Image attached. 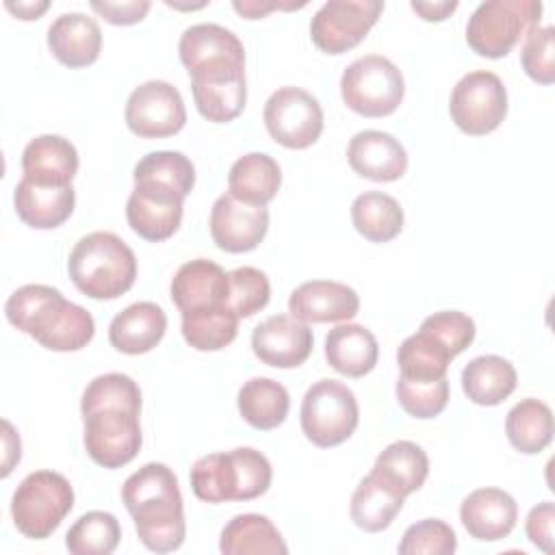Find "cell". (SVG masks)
I'll return each instance as SVG.
<instances>
[{"label": "cell", "instance_id": "cell-35", "mask_svg": "<svg viewBox=\"0 0 555 555\" xmlns=\"http://www.w3.org/2000/svg\"><path fill=\"white\" fill-rule=\"evenodd\" d=\"M353 228L371 243H388L403 230V208L382 191L360 193L351 204Z\"/></svg>", "mask_w": 555, "mask_h": 555}, {"label": "cell", "instance_id": "cell-3", "mask_svg": "<svg viewBox=\"0 0 555 555\" xmlns=\"http://www.w3.org/2000/svg\"><path fill=\"white\" fill-rule=\"evenodd\" d=\"M271 462L251 447L208 453L191 466V488L199 501H251L271 486Z\"/></svg>", "mask_w": 555, "mask_h": 555}, {"label": "cell", "instance_id": "cell-39", "mask_svg": "<svg viewBox=\"0 0 555 555\" xmlns=\"http://www.w3.org/2000/svg\"><path fill=\"white\" fill-rule=\"evenodd\" d=\"M121 540L119 520L108 512H87L67 531L65 546L74 555H111Z\"/></svg>", "mask_w": 555, "mask_h": 555}, {"label": "cell", "instance_id": "cell-7", "mask_svg": "<svg viewBox=\"0 0 555 555\" xmlns=\"http://www.w3.org/2000/svg\"><path fill=\"white\" fill-rule=\"evenodd\" d=\"M301 431L321 447L343 444L358 427L360 410L353 390L338 379L314 382L301 399Z\"/></svg>", "mask_w": 555, "mask_h": 555}, {"label": "cell", "instance_id": "cell-29", "mask_svg": "<svg viewBox=\"0 0 555 555\" xmlns=\"http://www.w3.org/2000/svg\"><path fill=\"white\" fill-rule=\"evenodd\" d=\"M280 165L262 152L241 156L228 173V193L245 204L267 206L280 191Z\"/></svg>", "mask_w": 555, "mask_h": 555}, {"label": "cell", "instance_id": "cell-9", "mask_svg": "<svg viewBox=\"0 0 555 555\" xmlns=\"http://www.w3.org/2000/svg\"><path fill=\"white\" fill-rule=\"evenodd\" d=\"M449 113L453 124L466 134L481 137L496 130L507 115L503 80L494 72H468L451 91Z\"/></svg>", "mask_w": 555, "mask_h": 555}, {"label": "cell", "instance_id": "cell-11", "mask_svg": "<svg viewBox=\"0 0 555 555\" xmlns=\"http://www.w3.org/2000/svg\"><path fill=\"white\" fill-rule=\"evenodd\" d=\"M82 418L85 449L98 466L121 468L137 457L143 442L137 410L102 408L82 414Z\"/></svg>", "mask_w": 555, "mask_h": 555}, {"label": "cell", "instance_id": "cell-44", "mask_svg": "<svg viewBox=\"0 0 555 555\" xmlns=\"http://www.w3.org/2000/svg\"><path fill=\"white\" fill-rule=\"evenodd\" d=\"M520 63L525 74L540 82L553 85L555 80V28L553 26H531L525 35L520 50Z\"/></svg>", "mask_w": 555, "mask_h": 555}, {"label": "cell", "instance_id": "cell-49", "mask_svg": "<svg viewBox=\"0 0 555 555\" xmlns=\"http://www.w3.org/2000/svg\"><path fill=\"white\" fill-rule=\"evenodd\" d=\"M410 7H412L414 13H418L427 22H442V20H447L457 9V2L455 0H447V2H410Z\"/></svg>", "mask_w": 555, "mask_h": 555}, {"label": "cell", "instance_id": "cell-33", "mask_svg": "<svg viewBox=\"0 0 555 555\" xmlns=\"http://www.w3.org/2000/svg\"><path fill=\"white\" fill-rule=\"evenodd\" d=\"M403 496L379 481L375 475H366L360 479L351 494L349 514L356 527L369 533H377L390 527L395 516L403 507Z\"/></svg>", "mask_w": 555, "mask_h": 555}, {"label": "cell", "instance_id": "cell-32", "mask_svg": "<svg viewBox=\"0 0 555 555\" xmlns=\"http://www.w3.org/2000/svg\"><path fill=\"white\" fill-rule=\"evenodd\" d=\"M236 405L241 416L256 429L269 431L280 427L291 408L288 390L269 377H251L247 379L236 397Z\"/></svg>", "mask_w": 555, "mask_h": 555}, {"label": "cell", "instance_id": "cell-1", "mask_svg": "<svg viewBox=\"0 0 555 555\" xmlns=\"http://www.w3.org/2000/svg\"><path fill=\"white\" fill-rule=\"evenodd\" d=\"M121 501L134 520L145 548L169 553L182 546L186 535L184 505L176 473L160 462H147L121 486Z\"/></svg>", "mask_w": 555, "mask_h": 555}, {"label": "cell", "instance_id": "cell-40", "mask_svg": "<svg viewBox=\"0 0 555 555\" xmlns=\"http://www.w3.org/2000/svg\"><path fill=\"white\" fill-rule=\"evenodd\" d=\"M102 408H126L141 412V388L124 373H106L93 377L80 399V412L89 414Z\"/></svg>", "mask_w": 555, "mask_h": 555}, {"label": "cell", "instance_id": "cell-34", "mask_svg": "<svg viewBox=\"0 0 555 555\" xmlns=\"http://www.w3.org/2000/svg\"><path fill=\"white\" fill-rule=\"evenodd\" d=\"M505 434L509 444L525 453L535 455L553 440V412L540 399L518 401L505 418Z\"/></svg>", "mask_w": 555, "mask_h": 555}, {"label": "cell", "instance_id": "cell-45", "mask_svg": "<svg viewBox=\"0 0 555 555\" xmlns=\"http://www.w3.org/2000/svg\"><path fill=\"white\" fill-rule=\"evenodd\" d=\"M421 330L429 332L436 340H440L451 356H460L475 340V321L460 310H440L429 314Z\"/></svg>", "mask_w": 555, "mask_h": 555}, {"label": "cell", "instance_id": "cell-19", "mask_svg": "<svg viewBox=\"0 0 555 555\" xmlns=\"http://www.w3.org/2000/svg\"><path fill=\"white\" fill-rule=\"evenodd\" d=\"M178 54L189 76L217 65H245L241 39L219 24H193L178 41Z\"/></svg>", "mask_w": 555, "mask_h": 555}, {"label": "cell", "instance_id": "cell-17", "mask_svg": "<svg viewBox=\"0 0 555 555\" xmlns=\"http://www.w3.org/2000/svg\"><path fill=\"white\" fill-rule=\"evenodd\" d=\"M182 210V195L154 184H134L126 202L128 225L134 234L150 243H158L173 236L180 228Z\"/></svg>", "mask_w": 555, "mask_h": 555}, {"label": "cell", "instance_id": "cell-37", "mask_svg": "<svg viewBox=\"0 0 555 555\" xmlns=\"http://www.w3.org/2000/svg\"><path fill=\"white\" fill-rule=\"evenodd\" d=\"M238 332V317L228 306L182 312V336L197 351H219Z\"/></svg>", "mask_w": 555, "mask_h": 555}, {"label": "cell", "instance_id": "cell-20", "mask_svg": "<svg viewBox=\"0 0 555 555\" xmlns=\"http://www.w3.org/2000/svg\"><path fill=\"white\" fill-rule=\"evenodd\" d=\"M460 520L470 538L496 542L512 533L518 520V505L501 488L473 490L460 505Z\"/></svg>", "mask_w": 555, "mask_h": 555}, {"label": "cell", "instance_id": "cell-25", "mask_svg": "<svg viewBox=\"0 0 555 555\" xmlns=\"http://www.w3.org/2000/svg\"><path fill=\"white\" fill-rule=\"evenodd\" d=\"M167 314L154 301H137L117 312L108 325L111 345L128 356L152 351L165 336Z\"/></svg>", "mask_w": 555, "mask_h": 555}, {"label": "cell", "instance_id": "cell-18", "mask_svg": "<svg viewBox=\"0 0 555 555\" xmlns=\"http://www.w3.org/2000/svg\"><path fill=\"white\" fill-rule=\"evenodd\" d=\"M358 310V293L351 286L332 280L304 282L288 297V312L304 323L349 321Z\"/></svg>", "mask_w": 555, "mask_h": 555}, {"label": "cell", "instance_id": "cell-50", "mask_svg": "<svg viewBox=\"0 0 555 555\" xmlns=\"http://www.w3.org/2000/svg\"><path fill=\"white\" fill-rule=\"evenodd\" d=\"M4 425V464H2V477H7L13 468L15 462H20V436H15L13 425L9 421L2 423Z\"/></svg>", "mask_w": 555, "mask_h": 555}, {"label": "cell", "instance_id": "cell-48", "mask_svg": "<svg viewBox=\"0 0 555 555\" xmlns=\"http://www.w3.org/2000/svg\"><path fill=\"white\" fill-rule=\"evenodd\" d=\"M232 7H234V11L236 13H241L243 17H247V20H258V17H264L267 13H271V11H275V9H284V11H288V9H301V7H306V2H299V4H282V2H267V0H234L232 2Z\"/></svg>", "mask_w": 555, "mask_h": 555}, {"label": "cell", "instance_id": "cell-6", "mask_svg": "<svg viewBox=\"0 0 555 555\" xmlns=\"http://www.w3.org/2000/svg\"><path fill=\"white\" fill-rule=\"evenodd\" d=\"M542 2L538 0H488L481 2L466 24V43L486 59H501L540 24Z\"/></svg>", "mask_w": 555, "mask_h": 555}, {"label": "cell", "instance_id": "cell-43", "mask_svg": "<svg viewBox=\"0 0 555 555\" xmlns=\"http://www.w3.org/2000/svg\"><path fill=\"white\" fill-rule=\"evenodd\" d=\"M455 548V531L440 518H425L410 525L399 542L401 555H451Z\"/></svg>", "mask_w": 555, "mask_h": 555}, {"label": "cell", "instance_id": "cell-46", "mask_svg": "<svg viewBox=\"0 0 555 555\" xmlns=\"http://www.w3.org/2000/svg\"><path fill=\"white\" fill-rule=\"evenodd\" d=\"M553 520H555V505L553 501H542L529 509L525 531L533 546L542 548L544 553L553 551Z\"/></svg>", "mask_w": 555, "mask_h": 555}, {"label": "cell", "instance_id": "cell-23", "mask_svg": "<svg viewBox=\"0 0 555 555\" xmlns=\"http://www.w3.org/2000/svg\"><path fill=\"white\" fill-rule=\"evenodd\" d=\"M48 48L65 67H87L100 56L102 30L98 22L85 13H63L48 28Z\"/></svg>", "mask_w": 555, "mask_h": 555}, {"label": "cell", "instance_id": "cell-51", "mask_svg": "<svg viewBox=\"0 0 555 555\" xmlns=\"http://www.w3.org/2000/svg\"><path fill=\"white\" fill-rule=\"evenodd\" d=\"M50 7L48 0H35V2H4V9L11 11L20 20H39L41 13H46Z\"/></svg>", "mask_w": 555, "mask_h": 555}, {"label": "cell", "instance_id": "cell-24", "mask_svg": "<svg viewBox=\"0 0 555 555\" xmlns=\"http://www.w3.org/2000/svg\"><path fill=\"white\" fill-rule=\"evenodd\" d=\"M13 204L17 217L35 230H52L65 223L76 206V191L67 186L37 184L22 178L13 193Z\"/></svg>", "mask_w": 555, "mask_h": 555}, {"label": "cell", "instance_id": "cell-10", "mask_svg": "<svg viewBox=\"0 0 555 555\" xmlns=\"http://www.w3.org/2000/svg\"><path fill=\"white\" fill-rule=\"evenodd\" d=\"M262 119L271 139L288 150H306L323 132L319 100L299 87H280L264 102Z\"/></svg>", "mask_w": 555, "mask_h": 555}, {"label": "cell", "instance_id": "cell-31", "mask_svg": "<svg viewBox=\"0 0 555 555\" xmlns=\"http://www.w3.org/2000/svg\"><path fill=\"white\" fill-rule=\"evenodd\" d=\"M219 551L223 555H284L288 546L267 516L238 514L221 529Z\"/></svg>", "mask_w": 555, "mask_h": 555}, {"label": "cell", "instance_id": "cell-47", "mask_svg": "<svg viewBox=\"0 0 555 555\" xmlns=\"http://www.w3.org/2000/svg\"><path fill=\"white\" fill-rule=\"evenodd\" d=\"M150 7H152V2H147V0H130V2H98V0H93L91 2V9L100 17H104L106 22L117 24V26H130V24L141 22L147 15Z\"/></svg>", "mask_w": 555, "mask_h": 555}, {"label": "cell", "instance_id": "cell-21", "mask_svg": "<svg viewBox=\"0 0 555 555\" xmlns=\"http://www.w3.org/2000/svg\"><path fill=\"white\" fill-rule=\"evenodd\" d=\"M349 167L373 182H395L408 169V152L399 139L382 130H362L347 147Z\"/></svg>", "mask_w": 555, "mask_h": 555}, {"label": "cell", "instance_id": "cell-4", "mask_svg": "<svg viewBox=\"0 0 555 555\" xmlns=\"http://www.w3.org/2000/svg\"><path fill=\"white\" fill-rule=\"evenodd\" d=\"M74 286L91 299H117L137 280L134 251L113 232L82 236L67 260Z\"/></svg>", "mask_w": 555, "mask_h": 555}, {"label": "cell", "instance_id": "cell-26", "mask_svg": "<svg viewBox=\"0 0 555 555\" xmlns=\"http://www.w3.org/2000/svg\"><path fill=\"white\" fill-rule=\"evenodd\" d=\"M22 171L37 184L67 186L78 171V152L59 134H39L22 152Z\"/></svg>", "mask_w": 555, "mask_h": 555}, {"label": "cell", "instance_id": "cell-28", "mask_svg": "<svg viewBox=\"0 0 555 555\" xmlns=\"http://www.w3.org/2000/svg\"><path fill=\"white\" fill-rule=\"evenodd\" d=\"M371 475L405 499L425 483L429 475V457L416 442L397 440L377 455Z\"/></svg>", "mask_w": 555, "mask_h": 555}, {"label": "cell", "instance_id": "cell-15", "mask_svg": "<svg viewBox=\"0 0 555 555\" xmlns=\"http://www.w3.org/2000/svg\"><path fill=\"white\" fill-rule=\"evenodd\" d=\"M312 345V330L293 314H273L251 332V349L256 358L275 369L301 366L310 358Z\"/></svg>", "mask_w": 555, "mask_h": 555}, {"label": "cell", "instance_id": "cell-5", "mask_svg": "<svg viewBox=\"0 0 555 555\" xmlns=\"http://www.w3.org/2000/svg\"><path fill=\"white\" fill-rule=\"evenodd\" d=\"M74 507L72 483L54 470L26 475L13 492L11 516L17 531L30 540H46Z\"/></svg>", "mask_w": 555, "mask_h": 555}, {"label": "cell", "instance_id": "cell-16", "mask_svg": "<svg viewBox=\"0 0 555 555\" xmlns=\"http://www.w3.org/2000/svg\"><path fill=\"white\" fill-rule=\"evenodd\" d=\"M191 91L202 117L215 124L236 119L247 102L245 65H219L191 76Z\"/></svg>", "mask_w": 555, "mask_h": 555}, {"label": "cell", "instance_id": "cell-13", "mask_svg": "<svg viewBox=\"0 0 555 555\" xmlns=\"http://www.w3.org/2000/svg\"><path fill=\"white\" fill-rule=\"evenodd\" d=\"M124 117L132 134L141 139H163L184 128L186 108L173 85L147 80L128 95Z\"/></svg>", "mask_w": 555, "mask_h": 555}, {"label": "cell", "instance_id": "cell-27", "mask_svg": "<svg viewBox=\"0 0 555 555\" xmlns=\"http://www.w3.org/2000/svg\"><path fill=\"white\" fill-rule=\"evenodd\" d=\"M379 345L373 332L360 323H343L325 336L327 364L347 377H362L377 364Z\"/></svg>", "mask_w": 555, "mask_h": 555}, {"label": "cell", "instance_id": "cell-2", "mask_svg": "<svg viewBox=\"0 0 555 555\" xmlns=\"http://www.w3.org/2000/svg\"><path fill=\"white\" fill-rule=\"evenodd\" d=\"M4 312L13 327L50 351H78L95 334L91 312L67 301L59 288L48 284L20 286L7 299Z\"/></svg>", "mask_w": 555, "mask_h": 555}, {"label": "cell", "instance_id": "cell-8", "mask_svg": "<svg viewBox=\"0 0 555 555\" xmlns=\"http://www.w3.org/2000/svg\"><path fill=\"white\" fill-rule=\"evenodd\" d=\"M403 93L405 82L399 67L382 54L356 59L340 76V95L345 104L362 117H386L395 113Z\"/></svg>", "mask_w": 555, "mask_h": 555}, {"label": "cell", "instance_id": "cell-22", "mask_svg": "<svg viewBox=\"0 0 555 555\" xmlns=\"http://www.w3.org/2000/svg\"><path fill=\"white\" fill-rule=\"evenodd\" d=\"M171 301L180 312L228 306V273L212 260H189L173 273Z\"/></svg>", "mask_w": 555, "mask_h": 555}, {"label": "cell", "instance_id": "cell-14", "mask_svg": "<svg viewBox=\"0 0 555 555\" xmlns=\"http://www.w3.org/2000/svg\"><path fill=\"white\" fill-rule=\"evenodd\" d=\"M210 236L215 245L228 254L256 249L269 230L267 206L245 204L230 193L215 199L210 208Z\"/></svg>", "mask_w": 555, "mask_h": 555}, {"label": "cell", "instance_id": "cell-30", "mask_svg": "<svg viewBox=\"0 0 555 555\" xmlns=\"http://www.w3.org/2000/svg\"><path fill=\"white\" fill-rule=\"evenodd\" d=\"M516 382L514 364L494 353L473 358L462 371L464 395L477 405H499L514 392Z\"/></svg>", "mask_w": 555, "mask_h": 555}, {"label": "cell", "instance_id": "cell-12", "mask_svg": "<svg viewBox=\"0 0 555 555\" xmlns=\"http://www.w3.org/2000/svg\"><path fill=\"white\" fill-rule=\"evenodd\" d=\"M384 11L382 0H330L310 20L312 43L327 54L356 48Z\"/></svg>", "mask_w": 555, "mask_h": 555}, {"label": "cell", "instance_id": "cell-42", "mask_svg": "<svg viewBox=\"0 0 555 555\" xmlns=\"http://www.w3.org/2000/svg\"><path fill=\"white\" fill-rule=\"evenodd\" d=\"M395 392H397L399 405L414 418H434L449 403L447 377L436 382H412V379L399 377Z\"/></svg>", "mask_w": 555, "mask_h": 555}, {"label": "cell", "instance_id": "cell-38", "mask_svg": "<svg viewBox=\"0 0 555 555\" xmlns=\"http://www.w3.org/2000/svg\"><path fill=\"white\" fill-rule=\"evenodd\" d=\"M134 184H154L186 197L195 184V167L182 152L160 150L145 154L134 165Z\"/></svg>", "mask_w": 555, "mask_h": 555}, {"label": "cell", "instance_id": "cell-36", "mask_svg": "<svg viewBox=\"0 0 555 555\" xmlns=\"http://www.w3.org/2000/svg\"><path fill=\"white\" fill-rule=\"evenodd\" d=\"M451 360V351L425 330L408 336L397 351V364L401 371L399 377L412 382H436L447 377Z\"/></svg>", "mask_w": 555, "mask_h": 555}, {"label": "cell", "instance_id": "cell-41", "mask_svg": "<svg viewBox=\"0 0 555 555\" xmlns=\"http://www.w3.org/2000/svg\"><path fill=\"white\" fill-rule=\"evenodd\" d=\"M271 297V284L267 273L256 267H238L228 273V308L247 319L260 312Z\"/></svg>", "mask_w": 555, "mask_h": 555}]
</instances>
